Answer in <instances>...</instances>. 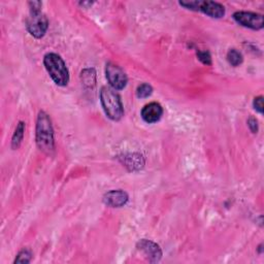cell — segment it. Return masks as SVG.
I'll return each instance as SVG.
<instances>
[{"instance_id": "obj_1", "label": "cell", "mask_w": 264, "mask_h": 264, "mask_svg": "<svg viewBox=\"0 0 264 264\" xmlns=\"http://www.w3.org/2000/svg\"><path fill=\"white\" fill-rule=\"evenodd\" d=\"M36 144L45 154L51 155L55 151L54 129L50 116L46 112H39L36 121Z\"/></svg>"}, {"instance_id": "obj_2", "label": "cell", "mask_w": 264, "mask_h": 264, "mask_svg": "<svg viewBox=\"0 0 264 264\" xmlns=\"http://www.w3.org/2000/svg\"><path fill=\"white\" fill-rule=\"evenodd\" d=\"M100 102L106 115L113 121H120L124 116V108L120 95L112 87L105 86L100 91Z\"/></svg>"}, {"instance_id": "obj_3", "label": "cell", "mask_w": 264, "mask_h": 264, "mask_svg": "<svg viewBox=\"0 0 264 264\" xmlns=\"http://www.w3.org/2000/svg\"><path fill=\"white\" fill-rule=\"evenodd\" d=\"M43 64L52 80L58 86H67L69 83V71L62 58L55 53H48L43 58Z\"/></svg>"}, {"instance_id": "obj_4", "label": "cell", "mask_w": 264, "mask_h": 264, "mask_svg": "<svg viewBox=\"0 0 264 264\" xmlns=\"http://www.w3.org/2000/svg\"><path fill=\"white\" fill-rule=\"evenodd\" d=\"M26 27L28 32L33 37L41 38L48 30L49 20L41 10L30 11V16L28 17L26 22Z\"/></svg>"}, {"instance_id": "obj_5", "label": "cell", "mask_w": 264, "mask_h": 264, "mask_svg": "<svg viewBox=\"0 0 264 264\" xmlns=\"http://www.w3.org/2000/svg\"><path fill=\"white\" fill-rule=\"evenodd\" d=\"M233 19L241 26L253 29V30H260L264 26L263 16L257 12L243 10L236 11L233 13Z\"/></svg>"}, {"instance_id": "obj_6", "label": "cell", "mask_w": 264, "mask_h": 264, "mask_svg": "<svg viewBox=\"0 0 264 264\" xmlns=\"http://www.w3.org/2000/svg\"><path fill=\"white\" fill-rule=\"evenodd\" d=\"M106 76L111 85L115 90H122L126 87L128 78L124 70L117 64L109 62L106 67Z\"/></svg>"}, {"instance_id": "obj_7", "label": "cell", "mask_w": 264, "mask_h": 264, "mask_svg": "<svg viewBox=\"0 0 264 264\" xmlns=\"http://www.w3.org/2000/svg\"><path fill=\"white\" fill-rule=\"evenodd\" d=\"M137 249L151 262H158L161 259V256H162V251H161L160 247L149 240H141L140 242H138Z\"/></svg>"}, {"instance_id": "obj_8", "label": "cell", "mask_w": 264, "mask_h": 264, "mask_svg": "<svg viewBox=\"0 0 264 264\" xmlns=\"http://www.w3.org/2000/svg\"><path fill=\"white\" fill-rule=\"evenodd\" d=\"M197 10L202 11L203 13L208 14V16L216 19L223 18L225 16V7L223 4L216 2V1H210V0H205V1H200L198 3Z\"/></svg>"}, {"instance_id": "obj_9", "label": "cell", "mask_w": 264, "mask_h": 264, "mask_svg": "<svg viewBox=\"0 0 264 264\" xmlns=\"http://www.w3.org/2000/svg\"><path fill=\"white\" fill-rule=\"evenodd\" d=\"M163 115V109L158 102H151L141 110V118L144 122L152 124L158 122Z\"/></svg>"}, {"instance_id": "obj_10", "label": "cell", "mask_w": 264, "mask_h": 264, "mask_svg": "<svg viewBox=\"0 0 264 264\" xmlns=\"http://www.w3.org/2000/svg\"><path fill=\"white\" fill-rule=\"evenodd\" d=\"M128 199V194L123 190H113L104 196V202L111 208H121L127 203Z\"/></svg>"}, {"instance_id": "obj_11", "label": "cell", "mask_w": 264, "mask_h": 264, "mask_svg": "<svg viewBox=\"0 0 264 264\" xmlns=\"http://www.w3.org/2000/svg\"><path fill=\"white\" fill-rule=\"evenodd\" d=\"M25 128L26 125L24 122H19L16 129H14V132L12 134V138H11V148L13 150H17L20 148V145L23 141L24 138V134H25Z\"/></svg>"}, {"instance_id": "obj_12", "label": "cell", "mask_w": 264, "mask_h": 264, "mask_svg": "<svg viewBox=\"0 0 264 264\" xmlns=\"http://www.w3.org/2000/svg\"><path fill=\"white\" fill-rule=\"evenodd\" d=\"M126 166H130L131 169H139L143 166V160L141 155L138 154H132L128 157H124Z\"/></svg>"}, {"instance_id": "obj_13", "label": "cell", "mask_w": 264, "mask_h": 264, "mask_svg": "<svg viewBox=\"0 0 264 264\" xmlns=\"http://www.w3.org/2000/svg\"><path fill=\"white\" fill-rule=\"evenodd\" d=\"M227 60L232 66L237 67L243 63L244 58H243V55L241 52H239L236 49H231L227 53Z\"/></svg>"}, {"instance_id": "obj_14", "label": "cell", "mask_w": 264, "mask_h": 264, "mask_svg": "<svg viewBox=\"0 0 264 264\" xmlns=\"http://www.w3.org/2000/svg\"><path fill=\"white\" fill-rule=\"evenodd\" d=\"M81 78H82V81L85 85H89L91 86L92 85H95L96 83V72L93 68H87V69H84L81 73Z\"/></svg>"}, {"instance_id": "obj_15", "label": "cell", "mask_w": 264, "mask_h": 264, "mask_svg": "<svg viewBox=\"0 0 264 264\" xmlns=\"http://www.w3.org/2000/svg\"><path fill=\"white\" fill-rule=\"evenodd\" d=\"M153 93V88L149 84H141L136 89V96L138 98H146Z\"/></svg>"}, {"instance_id": "obj_16", "label": "cell", "mask_w": 264, "mask_h": 264, "mask_svg": "<svg viewBox=\"0 0 264 264\" xmlns=\"http://www.w3.org/2000/svg\"><path fill=\"white\" fill-rule=\"evenodd\" d=\"M32 258V253L30 250L28 249H24L18 255L16 260H14V263H29Z\"/></svg>"}, {"instance_id": "obj_17", "label": "cell", "mask_w": 264, "mask_h": 264, "mask_svg": "<svg viewBox=\"0 0 264 264\" xmlns=\"http://www.w3.org/2000/svg\"><path fill=\"white\" fill-rule=\"evenodd\" d=\"M198 59L205 65H211L212 64V57L211 54L207 51H199L197 52Z\"/></svg>"}, {"instance_id": "obj_18", "label": "cell", "mask_w": 264, "mask_h": 264, "mask_svg": "<svg viewBox=\"0 0 264 264\" xmlns=\"http://www.w3.org/2000/svg\"><path fill=\"white\" fill-rule=\"evenodd\" d=\"M253 106H254V109L259 114H263V97L262 96L255 97L253 101Z\"/></svg>"}, {"instance_id": "obj_19", "label": "cell", "mask_w": 264, "mask_h": 264, "mask_svg": "<svg viewBox=\"0 0 264 264\" xmlns=\"http://www.w3.org/2000/svg\"><path fill=\"white\" fill-rule=\"evenodd\" d=\"M248 126L250 128V130L253 132V133H257L258 132V121L254 117H250L248 120Z\"/></svg>"}, {"instance_id": "obj_20", "label": "cell", "mask_w": 264, "mask_h": 264, "mask_svg": "<svg viewBox=\"0 0 264 264\" xmlns=\"http://www.w3.org/2000/svg\"><path fill=\"white\" fill-rule=\"evenodd\" d=\"M29 8H30V11H37V10H41V6L42 3L40 1H30L28 2Z\"/></svg>"}]
</instances>
